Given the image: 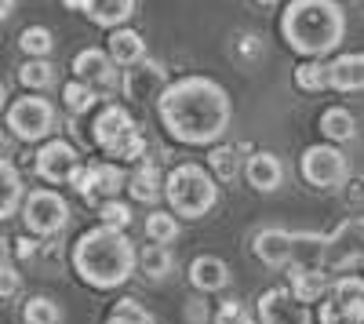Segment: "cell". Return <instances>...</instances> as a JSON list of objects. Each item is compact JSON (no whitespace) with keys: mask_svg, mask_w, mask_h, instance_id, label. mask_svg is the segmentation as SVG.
I'll use <instances>...</instances> for the list:
<instances>
[{"mask_svg":"<svg viewBox=\"0 0 364 324\" xmlns=\"http://www.w3.org/2000/svg\"><path fill=\"white\" fill-rule=\"evenodd\" d=\"M157 117L164 131L182 146H219L233 121V99L230 92L204 73H190L171 80L164 95L157 99Z\"/></svg>","mask_w":364,"mask_h":324,"instance_id":"6da1fadb","label":"cell"},{"mask_svg":"<svg viewBox=\"0 0 364 324\" xmlns=\"http://www.w3.org/2000/svg\"><path fill=\"white\" fill-rule=\"evenodd\" d=\"M70 259H73L77 277L99 291H113L120 284H128L139 270V252L128 241V233L106 230V226L84 230L70 252Z\"/></svg>","mask_w":364,"mask_h":324,"instance_id":"7a4b0ae2","label":"cell"},{"mask_svg":"<svg viewBox=\"0 0 364 324\" xmlns=\"http://www.w3.org/2000/svg\"><path fill=\"white\" fill-rule=\"evenodd\" d=\"M281 37L302 58L339 51L346 37V11L339 0H288L281 11Z\"/></svg>","mask_w":364,"mask_h":324,"instance_id":"3957f363","label":"cell"},{"mask_svg":"<svg viewBox=\"0 0 364 324\" xmlns=\"http://www.w3.org/2000/svg\"><path fill=\"white\" fill-rule=\"evenodd\" d=\"M164 200L175 219H204L211 208L219 204V179L211 175L204 164H175L164 175Z\"/></svg>","mask_w":364,"mask_h":324,"instance_id":"277c9868","label":"cell"},{"mask_svg":"<svg viewBox=\"0 0 364 324\" xmlns=\"http://www.w3.org/2000/svg\"><path fill=\"white\" fill-rule=\"evenodd\" d=\"M91 142L113 161V164H142L146 161V135L142 128L135 124V117L124 109V106H102L95 124H91Z\"/></svg>","mask_w":364,"mask_h":324,"instance_id":"5b68a950","label":"cell"},{"mask_svg":"<svg viewBox=\"0 0 364 324\" xmlns=\"http://www.w3.org/2000/svg\"><path fill=\"white\" fill-rule=\"evenodd\" d=\"M299 171L314 190H343L350 183V161L339 146H331V142L306 146L299 157Z\"/></svg>","mask_w":364,"mask_h":324,"instance_id":"8992f818","label":"cell"},{"mask_svg":"<svg viewBox=\"0 0 364 324\" xmlns=\"http://www.w3.org/2000/svg\"><path fill=\"white\" fill-rule=\"evenodd\" d=\"M4 124L22 142H41V139H48L58 128V113H55V106L44 95H22V99H15L8 106Z\"/></svg>","mask_w":364,"mask_h":324,"instance_id":"52a82bcc","label":"cell"},{"mask_svg":"<svg viewBox=\"0 0 364 324\" xmlns=\"http://www.w3.org/2000/svg\"><path fill=\"white\" fill-rule=\"evenodd\" d=\"M22 222L33 237H55L70 226V204L63 193H55L48 186L29 190L22 200Z\"/></svg>","mask_w":364,"mask_h":324,"instance_id":"ba28073f","label":"cell"},{"mask_svg":"<svg viewBox=\"0 0 364 324\" xmlns=\"http://www.w3.org/2000/svg\"><path fill=\"white\" fill-rule=\"evenodd\" d=\"M364 262V215L343 219L324 241V270H350Z\"/></svg>","mask_w":364,"mask_h":324,"instance_id":"9c48e42d","label":"cell"},{"mask_svg":"<svg viewBox=\"0 0 364 324\" xmlns=\"http://www.w3.org/2000/svg\"><path fill=\"white\" fill-rule=\"evenodd\" d=\"M120 66L109 58V51L102 48H84L73 55V80H84L87 87H95L102 99H109L120 87Z\"/></svg>","mask_w":364,"mask_h":324,"instance_id":"30bf717a","label":"cell"},{"mask_svg":"<svg viewBox=\"0 0 364 324\" xmlns=\"http://www.w3.org/2000/svg\"><path fill=\"white\" fill-rule=\"evenodd\" d=\"M70 186L91 204L95 200H117V193L128 186V175L120 171V164H113V161L109 164H87V168L80 164L77 175L70 179Z\"/></svg>","mask_w":364,"mask_h":324,"instance_id":"8fae6325","label":"cell"},{"mask_svg":"<svg viewBox=\"0 0 364 324\" xmlns=\"http://www.w3.org/2000/svg\"><path fill=\"white\" fill-rule=\"evenodd\" d=\"M77 168H80V153L66 139H48L33 157V171L44 183H70L77 175Z\"/></svg>","mask_w":364,"mask_h":324,"instance_id":"7c38bea8","label":"cell"},{"mask_svg":"<svg viewBox=\"0 0 364 324\" xmlns=\"http://www.w3.org/2000/svg\"><path fill=\"white\" fill-rule=\"evenodd\" d=\"M259 320L262 324H314L310 306L295 299L291 288H266L259 296Z\"/></svg>","mask_w":364,"mask_h":324,"instance_id":"4fadbf2b","label":"cell"},{"mask_svg":"<svg viewBox=\"0 0 364 324\" xmlns=\"http://www.w3.org/2000/svg\"><path fill=\"white\" fill-rule=\"evenodd\" d=\"M168 84H171L168 70L157 63V58H142L139 66L124 70V77H120V92H124V99H132V102H146V99H161Z\"/></svg>","mask_w":364,"mask_h":324,"instance_id":"5bb4252c","label":"cell"},{"mask_svg":"<svg viewBox=\"0 0 364 324\" xmlns=\"http://www.w3.org/2000/svg\"><path fill=\"white\" fill-rule=\"evenodd\" d=\"M291 244H295V230H284V226H262L252 237L255 259L269 270H288L291 266Z\"/></svg>","mask_w":364,"mask_h":324,"instance_id":"9a60e30c","label":"cell"},{"mask_svg":"<svg viewBox=\"0 0 364 324\" xmlns=\"http://www.w3.org/2000/svg\"><path fill=\"white\" fill-rule=\"evenodd\" d=\"M245 179L255 193H277L284 183V161L269 150H255L245 164Z\"/></svg>","mask_w":364,"mask_h":324,"instance_id":"2e32d148","label":"cell"},{"mask_svg":"<svg viewBox=\"0 0 364 324\" xmlns=\"http://www.w3.org/2000/svg\"><path fill=\"white\" fill-rule=\"evenodd\" d=\"M328 87L331 92H364V51L328 58Z\"/></svg>","mask_w":364,"mask_h":324,"instance_id":"e0dca14e","label":"cell"},{"mask_svg":"<svg viewBox=\"0 0 364 324\" xmlns=\"http://www.w3.org/2000/svg\"><path fill=\"white\" fill-rule=\"evenodd\" d=\"M328 299L339 306L346 324H364V277H350L346 274L339 281H331Z\"/></svg>","mask_w":364,"mask_h":324,"instance_id":"ac0fdd59","label":"cell"},{"mask_svg":"<svg viewBox=\"0 0 364 324\" xmlns=\"http://www.w3.org/2000/svg\"><path fill=\"white\" fill-rule=\"evenodd\" d=\"M230 281H233V274L226 266V259H219V255H197L190 262V284L197 291H208V296L211 291H226Z\"/></svg>","mask_w":364,"mask_h":324,"instance_id":"d6986e66","label":"cell"},{"mask_svg":"<svg viewBox=\"0 0 364 324\" xmlns=\"http://www.w3.org/2000/svg\"><path fill=\"white\" fill-rule=\"evenodd\" d=\"M106 51H109V58H113L120 70H132V66L142 63V58H149V55H146V40H142V33H135L132 26L113 29L109 40H106Z\"/></svg>","mask_w":364,"mask_h":324,"instance_id":"ffe728a7","label":"cell"},{"mask_svg":"<svg viewBox=\"0 0 364 324\" xmlns=\"http://www.w3.org/2000/svg\"><path fill=\"white\" fill-rule=\"evenodd\" d=\"M128 193H132V200L149 204V208H154V204L164 197V171L154 161L135 164V171L128 175Z\"/></svg>","mask_w":364,"mask_h":324,"instance_id":"44dd1931","label":"cell"},{"mask_svg":"<svg viewBox=\"0 0 364 324\" xmlns=\"http://www.w3.org/2000/svg\"><path fill=\"white\" fill-rule=\"evenodd\" d=\"M317 128H321L324 142H331V146H346V142L357 139V117H353L346 106H328V109L321 113Z\"/></svg>","mask_w":364,"mask_h":324,"instance_id":"7402d4cb","label":"cell"},{"mask_svg":"<svg viewBox=\"0 0 364 324\" xmlns=\"http://www.w3.org/2000/svg\"><path fill=\"white\" fill-rule=\"evenodd\" d=\"M135 4H139V0H87L84 15L95 26H102V29L113 33V29L128 26V18L135 15Z\"/></svg>","mask_w":364,"mask_h":324,"instance_id":"603a6c76","label":"cell"},{"mask_svg":"<svg viewBox=\"0 0 364 324\" xmlns=\"http://www.w3.org/2000/svg\"><path fill=\"white\" fill-rule=\"evenodd\" d=\"M245 153H248V146H226V142H219V146H211V153H208V171L215 175L219 183H233L240 171H245Z\"/></svg>","mask_w":364,"mask_h":324,"instance_id":"cb8c5ba5","label":"cell"},{"mask_svg":"<svg viewBox=\"0 0 364 324\" xmlns=\"http://www.w3.org/2000/svg\"><path fill=\"white\" fill-rule=\"evenodd\" d=\"M22 200H26V186H22L18 168L8 157H0V222L22 212Z\"/></svg>","mask_w":364,"mask_h":324,"instance_id":"d4e9b609","label":"cell"},{"mask_svg":"<svg viewBox=\"0 0 364 324\" xmlns=\"http://www.w3.org/2000/svg\"><path fill=\"white\" fill-rule=\"evenodd\" d=\"M324 241H328V233L299 230L295 244H291V266H299V270H324Z\"/></svg>","mask_w":364,"mask_h":324,"instance_id":"484cf974","label":"cell"},{"mask_svg":"<svg viewBox=\"0 0 364 324\" xmlns=\"http://www.w3.org/2000/svg\"><path fill=\"white\" fill-rule=\"evenodd\" d=\"M139 270H142V277H146L149 284L168 281V277L175 274V255H171V248H168V244H146V248L139 252Z\"/></svg>","mask_w":364,"mask_h":324,"instance_id":"4316f807","label":"cell"},{"mask_svg":"<svg viewBox=\"0 0 364 324\" xmlns=\"http://www.w3.org/2000/svg\"><path fill=\"white\" fill-rule=\"evenodd\" d=\"M288 288L295 291V299H302V303H317V299H324L328 296V274L324 270H299V266H288Z\"/></svg>","mask_w":364,"mask_h":324,"instance_id":"83f0119b","label":"cell"},{"mask_svg":"<svg viewBox=\"0 0 364 324\" xmlns=\"http://www.w3.org/2000/svg\"><path fill=\"white\" fill-rule=\"evenodd\" d=\"M18 80H22V87H29V92H44V87L55 84V66L48 63V58H26V63L18 66Z\"/></svg>","mask_w":364,"mask_h":324,"instance_id":"f1b7e54d","label":"cell"},{"mask_svg":"<svg viewBox=\"0 0 364 324\" xmlns=\"http://www.w3.org/2000/svg\"><path fill=\"white\" fill-rule=\"evenodd\" d=\"M295 87L299 92H310V95H317V92H324L328 87V63H321V58H306L302 66H295Z\"/></svg>","mask_w":364,"mask_h":324,"instance_id":"f546056e","label":"cell"},{"mask_svg":"<svg viewBox=\"0 0 364 324\" xmlns=\"http://www.w3.org/2000/svg\"><path fill=\"white\" fill-rule=\"evenodd\" d=\"M63 102H66V109H70L73 117H80V113H87V109H95V106L102 102V95L95 92V87H87L84 80H70V84L63 87Z\"/></svg>","mask_w":364,"mask_h":324,"instance_id":"4dcf8cb0","label":"cell"},{"mask_svg":"<svg viewBox=\"0 0 364 324\" xmlns=\"http://www.w3.org/2000/svg\"><path fill=\"white\" fill-rule=\"evenodd\" d=\"M22 320L26 324H63V306L48 296H33L22 306Z\"/></svg>","mask_w":364,"mask_h":324,"instance_id":"1f68e13d","label":"cell"},{"mask_svg":"<svg viewBox=\"0 0 364 324\" xmlns=\"http://www.w3.org/2000/svg\"><path fill=\"white\" fill-rule=\"evenodd\" d=\"M146 237H149V244H171L178 237V219L171 212H157L154 208L146 215Z\"/></svg>","mask_w":364,"mask_h":324,"instance_id":"d6a6232c","label":"cell"},{"mask_svg":"<svg viewBox=\"0 0 364 324\" xmlns=\"http://www.w3.org/2000/svg\"><path fill=\"white\" fill-rule=\"evenodd\" d=\"M18 48L29 55V58H48L55 51V37L48 26H26L22 37H18Z\"/></svg>","mask_w":364,"mask_h":324,"instance_id":"836d02e7","label":"cell"},{"mask_svg":"<svg viewBox=\"0 0 364 324\" xmlns=\"http://www.w3.org/2000/svg\"><path fill=\"white\" fill-rule=\"evenodd\" d=\"M99 226H106V230H120V233H128V226H132V219H135V212H132V204H124V200H102L99 204Z\"/></svg>","mask_w":364,"mask_h":324,"instance_id":"e575fe53","label":"cell"},{"mask_svg":"<svg viewBox=\"0 0 364 324\" xmlns=\"http://www.w3.org/2000/svg\"><path fill=\"white\" fill-rule=\"evenodd\" d=\"M215 324H255V317L240 299H223L215 310Z\"/></svg>","mask_w":364,"mask_h":324,"instance_id":"d590c367","label":"cell"},{"mask_svg":"<svg viewBox=\"0 0 364 324\" xmlns=\"http://www.w3.org/2000/svg\"><path fill=\"white\" fill-rule=\"evenodd\" d=\"M113 317H124L128 324H157L154 313H149L142 303H135V299H120V303L113 306Z\"/></svg>","mask_w":364,"mask_h":324,"instance_id":"8d00e7d4","label":"cell"},{"mask_svg":"<svg viewBox=\"0 0 364 324\" xmlns=\"http://www.w3.org/2000/svg\"><path fill=\"white\" fill-rule=\"evenodd\" d=\"M233 55L240 58V63H255V58L262 55V37H259V33H237Z\"/></svg>","mask_w":364,"mask_h":324,"instance_id":"74e56055","label":"cell"},{"mask_svg":"<svg viewBox=\"0 0 364 324\" xmlns=\"http://www.w3.org/2000/svg\"><path fill=\"white\" fill-rule=\"evenodd\" d=\"M18 291H22V274L8 262V266H0V299H15Z\"/></svg>","mask_w":364,"mask_h":324,"instance_id":"f35d334b","label":"cell"},{"mask_svg":"<svg viewBox=\"0 0 364 324\" xmlns=\"http://www.w3.org/2000/svg\"><path fill=\"white\" fill-rule=\"evenodd\" d=\"M186 320H190V324H211V313H208L204 299H190V303H186Z\"/></svg>","mask_w":364,"mask_h":324,"instance_id":"ab89813d","label":"cell"},{"mask_svg":"<svg viewBox=\"0 0 364 324\" xmlns=\"http://www.w3.org/2000/svg\"><path fill=\"white\" fill-rule=\"evenodd\" d=\"M317 320H321V324H346V320H343V313H339V306L331 303V299H324V303H321Z\"/></svg>","mask_w":364,"mask_h":324,"instance_id":"60d3db41","label":"cell"},{"mask_svg":"<svg viewBox=\"0 0 364 324\" xmlns=\"http://www.w3.org/2000/svg\"><path fill=\"white\" fill-rule=\"evenodd\" d=\"M37 252H41V241H33V237H18L15 241V255L18 259H37Z\"/></svg>","mask_w":364,"mask_h":324,"instance_id":"b9f144b4","label":"cell"},{"mask_svg":"<svg viewBox=\"0 0 364 324\" xmlns=\"http://www.w3.org/2000/svg\"><path fill=\"white\" fill-rule=\"evenodd\" d=\"M8 259H11V241L0 237V266H8Z\"/></svg>","mask_w":364,"mask_h":324,"instance_id":"7bdbcfd3","label":"cell"},{"mask_svg":"<svg viewBox=\"0 0 364 324\" xmlns=\"http://www.w3.org/2000/svg\"><path fill=\"white\" fill-rule=\"evenodd\" d=\"M11 11H15V0H0V22L11 18Z\"/></svg>","mask_w":364,"mask_h":324,"instance_id":"ee69618b","label":"cell"},{"mask_svg":"<svg viewBox=\"0 0 364 324\" xmlns=\"http://www.w3.org/2000/svg\"><path fill=\"white\" fill-rule=\"evenodd\" d=\"M63 8H70V11H84V8H87V0H63Z\"/></svg>","mask_w":364,"mask_h":324,"instance_id":"f6af8a7d","label":"cell"},{"mask_svg":"<svg viewBox=\"0 0 364 324\" xmlns=\"http://www.w3.org/2000/svg\"><path fill=\"white\" fill-rule=\"evenodd\" d=\"M4 106H8V87L0 84V113H4Z\"/></svg>","mask_w":364,"mask_h":324,"instance_id":"bcb514c9","label":"cell"},{"mask_svg":"<svg viewBox=\"0 0 364 324\" xmlns=\"http://www.w3.org/2000/svg\"><path fill=\"white\" fill-rule=\"evenodd\" d=\"M4 153H8V135L0 131V157H4Z\"/></svg>","mask_w":364,"mask_h":324,"instance_id":"7dc6e473","label":"cell"},{"mask_svg":"<svg viewBox=\"0 0 364 324\" xmlns=\"http://www.w3.org/2000/svg\"><path fill=\"white\" fill-rule=\"evenodd\" d=\"M255 4H262V8H273V4H281V0H255Z\"/></svg>","mask_w":364,"mask_h":324,"instance_id":"c3c4849f","label":"cell"},{"mask_svg":"<svg viewBox=\"0 0 364 324\" xmlns=\"http://www.w3.org/2000/svg\"><path fill=\"white\" fill-rule=\"evenodd\" d=\"M106 324H128V320H124V317H113V313H109V320H106Z\"/></svg>","mask_w":364,"mask_h":324,"instance_id":"681fc988","label":"cell"},{"mask_svg":"<svg viewBox=\"0 0 364 324\" xmlns=\"http://www.w3.org/2000/svg\"><path fill=\"white\" fill-rule=\"evenodd\" d=\"M360 266H364V262H360Z\"/></svg>","mask_w":364,"mask_h":324,"instance_id":"f907efd6","label":"cell"}]
</instances>
